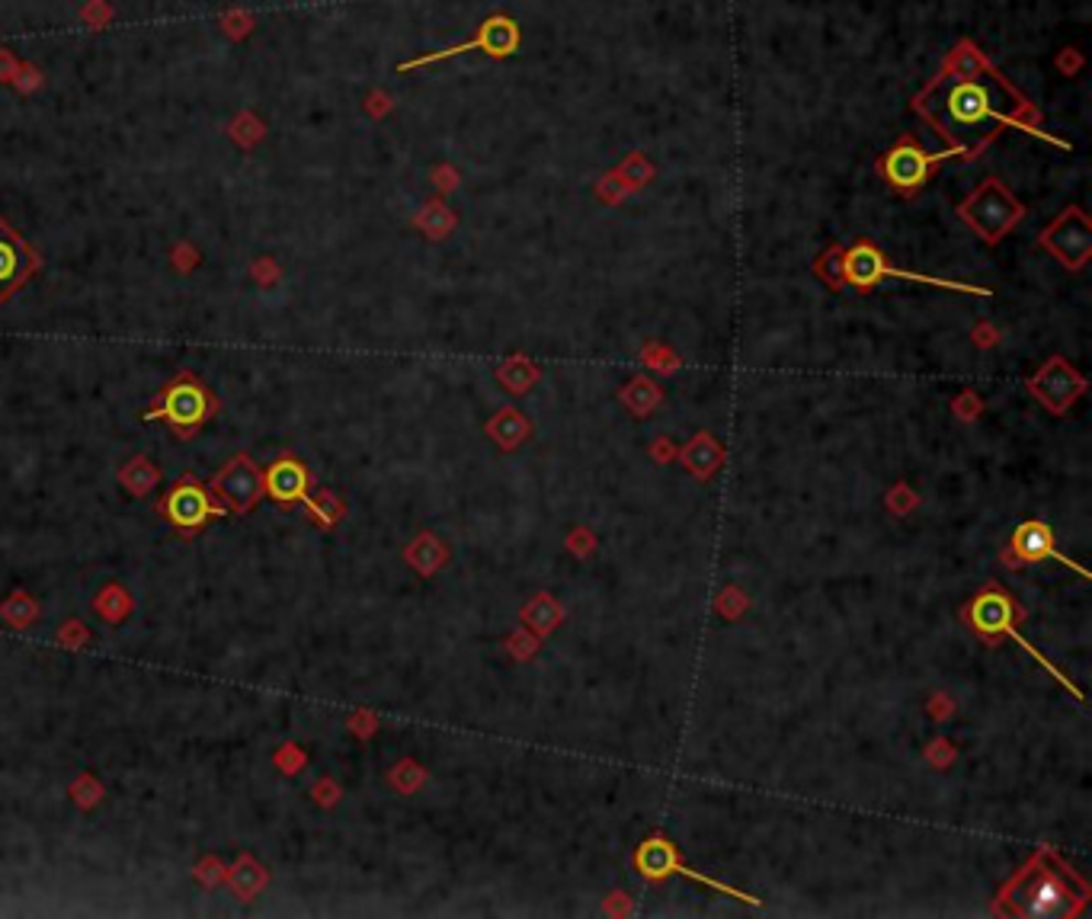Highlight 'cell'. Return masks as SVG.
<instances>
[{
    "instance_id": "11",
    "label": "cell",
    "mask_w": 1092,
    "mask_h": 919,
    "mask_svg": "<svg viewBox=\"0 0 1092 919\" xmlns=\"http://www.w3.org/2000/svg\"><path fill=\"white\" fill-rule=\"evenodd\" d=\"M1009 548H1013V558H1016V565L1013 567L1038 565V561H1048V558H1051V561H1060V565L1073 567L1077 573L1086 577V567H1080L1077 561H1070V558H1063V555L1057 551L1055 529H1051L1048 523H1038V519L1022 523L1019 529L1013 532V538H1009Z\"/></svg>"
},
{
    "instance_id": "12",
    "label": "cell",
    "mask_w": 1092,
    "mask_h": 919,
    "mask_svg": "<svg viewBox=\"0 0 1092 919\" xmlns=\"http://www.w3.org/2000/svg\"><path fill=\"white\" fill-rule=\"evenodd\" d=\"M951 154H961V151L929 154V151H922V147H916V144L910 142L897 144V147L884 157V177H887L891 186H897V189H916V186L926 183L929 171H932V164L942 161V157H951Z\"/></svg>"
},
{
    "instance_id": "22",
    "label": "cell",
    "mask_w": 1092,
    "mask_h": 919,
    "mask_svg": "<svg viewBox=\"0 0 1092 919\" xmlns=\"http://www.w3.org/2000/svg\"><path fill=\"white\" fill-rule=\"evenodd\" d=\"M122 481L132 484L135 494H144V491H151V484L157 481V471L148 464V459H135L125 471H122Z\"/></svg>"
},
{
    "instance_id": "5",
    "label": "cell",
    "mask_w": 1092,
    "mask_h": 919,
    "mask_svg": "<svg viewBox=\"0 0 1092 919\" xmlns=\"http://www.w3.org/2000/svg\"><path fill=\"white\" fill-rule=\"evenodd\" d=\"M958 215L978 231V238L996 244V241H1003L1009 234V228L1025 215V209L1019 206V199H1013L1006 193L1003 183L986 179L981 189L971 193V199L958 209Z\"/></svg>"
},
{
    "instance_id": "20",
    "label": "cell",
    "mask_w": 1092,
    "mask_h": 919,
    "mask_svg": "<svg viewBox=\"0 0 1092 919\" xmlns=\"http://www.w3.org/2000/svg\"><path fill=\"white\" fill-rule=\"evenodd\" d=\"M622 397L629 401L632 414H637V417H647V414L654 411V404L660 401V389H654L651 382L637 379V382H632V389L625 391Z\"/></svg>"
},
{
    "instance_id": "21",
    "label": "cell",
    "mask_w": 1092,
    "mask_h": 919,
    "mask_svg": "<svg viewBox=\"0 0 1092 919\" xmlns=\"http://www.w3.org/2000/svg\"><path fill=\"white\" fill-rule=\"evenodd\" d=\"M263 882H266V875H263V868L260 865H253L250 858H244L241 865H238V872H234V890L244 897V900H250L260 887H263Z\"/></svg>"
},
{
    "instance_id": "14",
    "label": "cell",
    "mask_w": 1092,
    "mask_h": 919,
    "mask_svg": "<svg viewBox=\"0 0 1092 919\" xmlns=\"http://www.w3.org/2000/svg\"><path fill=\"white\" fill-rule=\"evenodd\" d=\"M164 414L176 426H193L209 414V397L196 382H176L174 389L164 394Z\"/></svg>"
},
{
    "instance_id": "15",
    "label": "cell",
    "mask_w": 1092,
    "mask_h": 919,
    "mask_svg": "<svg viewBox=\"0 0 1092 919\" xmlns=\"http://www.w3.org/2000/svg\"><path fill=\"white\" fill-rule=\"evenodd\" d=\"M167 513L174 519L176 526L183 529H196L209 513H215V506L209 503V496L203 488H196L193 481L179 484L174 494L167 496Z\"/></svg>"
},
{
    "instance_id": "19",
    "label": "cell",
    "mask_w": 1092,
    "mask_h": 919,
    "mask_svg": "<svg viewBox=\"0 0 1092 919\" xmlns=\"http://www.w3.org/2000/svg\"><path fill=\"white\" fill-rule=\"evenodd\" d=\"M436 548H443V545L433 535H421V541L407 551V558L414 561V567L421 573H433L436 567L443 565V558H446V551H436Z\"/></svg>"
},
{
    "instance_id": "1",
    "label": "cell",
    "mask_w": 1092,
    "mask_h": 919,
    "mask_svg": "<svg viewBox=\"0 0 1092 919\" xmlns=\"http://www.w3.org/2000/svg\"><path fill=\"white\" fill-rule=\"evenodd\" d=\"M1090 900V882L1055 846H1041L1000 887L993 910L1016 919H1073Z\"/></svg>"
},
{
    "instance_id": "23",
    "label": "cell",
    "mask_w": 1092,
    "mask_h": 919,
    "mask_svg": "<svg viewBox=\"0 0 1092 919\" xmlns=\"http://www.w3.org/2000/svg\"><path fill=\"white\" fill-rule=\"evenodd\" d=\"M887 506H891L897 516H904V513H910V510L916 506V494H910V491H907V484H897V494L887 496Z\"/></svg>"
},
{
    "instance_id": "13",
    "label": "cell",
    "mask_w": 1092,
    "mask_h": 919,
    "mask_svg": "<svg viewBox=\"0 0 1092 919\" xmlns=\"http://www.w3.org/2000/svg\"><path fill=\"white\" fill-rule=\"evenodd\" d=\"M520 45V30L510 17H493L484 23L481 36L465 42V45H456V48H446V52H436V55H423V58H414L407 65H401V72H411V68H421L426 62H436V58H449V55H461V52H471V48H484L491 55H506Z\"/></svg>"
},
{
    "instance_id": "10",
    "label": "cell",
    "mask_w": 1092,
    "mask_h": 919,
    "mask_svg": "<svg viewBox=\"0 0 1092 919\" xmlns=\"http://www.w3.org/2000/svg\"><path fill=\"white\" fill-rule=\"evenodd\" d=\"M35 270H39L35 250L23 244L7 221H0V302L10 298L23 283H30Z\"/></svg>"
},
{
    "instance_id": "8",
    "label": "cell",
    "mask_w": 1092,
    "mask_h": 919,
    "mask_svg": "<svg viewBox=\"0 0 1092 919\" xmlns=\"http://www.w3.org/2000/svg\"><path fill=\"white\" fill-rule=\"evenodd\" d=\"M961 619H964L978 635L993 641V637H1003V628H1006V625L1019 622L1022 612L1019 605L1009 600V593H1006L1003 587L990 583V587H984L974 600L961 609Z\"/></svg>"
},
{
    "instance_id": "3",
    "label": "cell",
    "mask_w": 1092,
    "mask_h": 919,
    "mask_svg": "<svg viewBox=\"0 0 1092 919\" xmlns=\"http://www.w3.org/2000/svg\"><path fill=\"white\" fill-rule=\"evenodd\" d=\"M837 256H840V273H837V276L845 280L849 285H855V288H872V285H878L881 280H904V283L936 285V288H951V292L990 295V288H981V285L946 283V280H936V276H919V273L897 270V266H891V263L884 260V253H881L875 244H869V241L855 244V248L845 250V253L837 250Z\"/></svg>"
},
{
    "instance_id": "4",
    "label": "cell",
    "mask_w": 1092,
    "mask_h": 919,
    "mask_svg": "<svg viewBox=\"0 0 1092 919\" xmlns=\"http://www.w3.org/2000/svg\"><path fill=\"white\" fill-rule=\"evenodd\" d=\"M634 868H637L644 878H651V882H664L669 875H682V878H692V882L705 884V887H711V890H721V894H728V897H734V900H743V904H750V907H760V904H763V900L753 897V894H743V890L731 887V884L718 882V878H708L702 872L689 868V865L679 858V849L673 846L667 836H660V833H657V836H647L641 846L634 849Z\"/></svg>"
},
{
    "instance_id": "18",
    "label": "cell",
    "mask_w": 1092,
    "mask_h": 919,
    "mask_svg": "<svg viewBox=\"0 0 1092 919\" xmlns=\"http://www.w3.org/2000/svg\"><path fill=\"white\" fill-rule=\"evenodd\" d=\"M528 429H532V426L526 424V417H523L516 407H503L491 424H488V433H491L493 442H496L500 449H516V446L528 436Z\"/></svg>"
},
{
    "instance_id": "7",
    "label": "cell",
    "mask_w": 1092,
    "mask_h": 919,
    "mask_svg": "<svg viewBox=\"0 0 1092 919\" xmlns=\"http://www.w3.org/2000/svg\"><path fill=\"white\" fill-rule=\"evenodd\" d=\"M1028 391L1048 407V414L1060 417V414H1067V411L1073 407V401L1086 391V379H1083L1067 359L1055 355L1038 375L1028 379Z\"/></svg>"
},
{
    "instance_id": "16",
    "label": "cell",
    "mask_w": 1092,
    "mask_h": 919,
    "mask_svg": "<svg viewBox=\"0 0 1092 919\" xmlns=\"http://www.w3.org/2000/svg\"><path fill=\"white\" fill-rule=\"evenodd\" d=\"M266 488H270V494L276 496V500L288 503V500L305 496L308 474H305V468L295 459H280L270 468V474H266Z\"/></svg>"
},
{
    "instance_id": "17",
    "label": "cell",
    "mask_w": 1092,
    "mask_h": 919,
    "mask_svg": "<svg viewBox=\"0 0 1092 919\" xmlns=\"http://www.w3.org/2000/svg\"><path fill=\"white\" fill-rule=\"evenodd\" d=\"M724 452L721 446L708 436V433H696V439L682 449V464L696 474V478H708L714 474V468L721 464Z\"/></svg>"
},
{
    "instance_id": "2",
    "label": "cell",
    "mask_w": 1092,
    "mask_h": 919,
    "mask_svg": "<svg viewBox=\"0 0 1092 919\" xmlns=\"http://www.w3.org/2000/svg\"><path fill=\"white\" fill-rule=\"evenodd\" d=\"M936 122H939L942 135H949L951 142L958 144V151H964V139L971 132L986 135V132H993L996 122H1003L1000 97L984 80H958L946 94Z\"/></svg>"
},
{
    "instance_id": "9",
    "label": "cell",
    "mask_w": 1092,
    "mask_h": 919,
    "mask_svg": "<svg viewBox=\"0 0 1092 919\" xmlns=\"http://www.w3.org/2000/svg\"><path fill=\"white\" fill-rule=\"evenodd\" d=\"M215 494L221 496L228 506H234L238 513H247L260 494H263V474L247 456L231 459L215 478Z\"/></svg>"
},
{
    "instance_id": "6",
    "label": "cell",
    "mask_w": 1092,
    "mask_h": 919,
    "mask_svg": "<svg viewBox=\"0 0 1092 919\" xmlns=\"http://www.w3.org/2000/svg\"><path fill=\"white\" fill-rule=\"evenodd\" d=\"M1041 248H1048L1067 270L1086 266L1092 250V225L1083 209H1067L1055 225L1038 238Z\"/></svg>"
}]
</instances>
